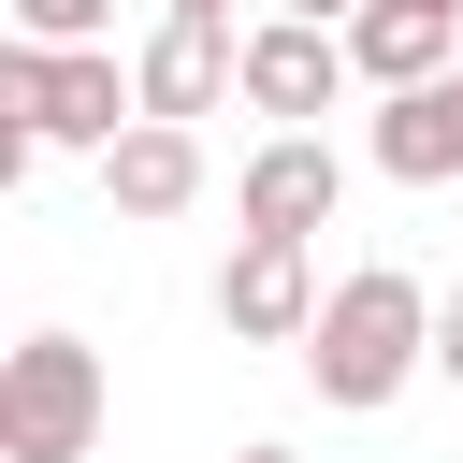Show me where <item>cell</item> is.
<instances>
[{
	"mask_svg": "<svg viewBox=\"0 0 463 463\" xmlns=\"http://www.w3.org/2000/svg\"><path fill=\"white\" fill-rule=\"evenodd\" d=\"M333 203H347V159H333L318 130H275V145L232 174V232H333Z\"/></svg>",
	"mask_w": 463,
	"mask_h": 463,
	"instance_id": "ba28073f",
	"label": "cell"
},
{
	"mask_svg": "<svg viewBox=\"0 0 463 463\" xmlns=\"http://www.w3.org/2000/svg\"><path fill=\"white\" fill-rule=\"evenodd\" d=\"M434 376L463 391V289H434Z\"/></svg>",
	"mask_w": 463,
	"mask_h": 463,
	"instance_id": "7c38bea8",
	"label": "cell"
},
{
	"mask_svg": "<svg viewBox=\"0 0 463 463\" xmlns=\"http://www.w3.org/2000/svg\"><path fill=\"white\" fill-rule=\"evenodd\" d=\"M101 449V362L87 333H29L0 362V463H87Z\"/></svg>",
	"mask_w": 463,
	"mask_h": 463,
	"instance_id": "3957f363",
	"label": "cell"
},
{
	"mask_svg": "<svg viewBox=\"0 0 463 463\" xmlns=\"http://www.w3.org/2000/svg\"><path fill=\"white\" fill-rule=\"evenodd\" d=\"M217 333H232V347H304V333H318V232H232V260H217Z\"/></svg>",
	"mask_w": 463,
	"mask_h": 463,
	"instance_id": "277c9868",
	"label": "cell"
},
{
	"mask_svg": "<svg viewBox=\"0 0 463 463\" xmlns=\"http://www.w3.org/2000/svg\"><path fill=\"white\" fill-rule=\"evenodd\" d=\"M232 463H304V449H275V434H260V449H232Z\"/></svg>",
	"mask_w": 463,
	"mask_h": 463,
	"instance_id": "5bb4252c",
	"label": "cell"
},
{
	"mask_svg": "<svg viewBox=\"0 0 463 463\" xmlns=\"http://www.w3.org/2000/svg\"><path fill=\"white\" fill-rule=\"evenodd\" d=\"M145 116V87H116V43H0V174H29L43 145H116Z\"/></svg>",
	"mask_w": 463,
	"mask_h": 463,
	"instance_id": "7a4b0ae2",
	"label": "cell"
},
{
	"mask_svg": "<svg viewBox=\"0 0 463 463\" xmlns=\"http://www.w3.org/2000/svg\"><path fill=\"white\" fill-rule=\"evenodd\" d=\"M159 14H232V0H159Z\"/></svg>",
	"mask_w": 463,
	"mask_h": 463,
	"instance_id": "9a60e30c",
	"label": "cell"
},
{
	"mask_svg": "<svg viewBox=\"0 0 463 463\" xmlns=\"http://www.w3.org/2000/svg\"><path fill=\"white\" fill-rule=\"evenodd\" d=\"M362 159H376L391 188H449V174H463V58H449V72H420V87H376Z\"/></svg>",
	"mask_w": 463,
	"mask_h": 463,
	"instance_id": "8992f818",
	"label": "cell"
},
{
	"mask_svg": "<svg viewBox=\"0 0 463 463\" xmlns=\"http://www.w3.org/2000/svg\"><path fill=\"white\" fill-rule=\"evenodd\" d=\"M232 101H246V116H275V130L333 116V101H347V29H333V14H289V0H275V14L246 29V72H232Z\"/></svg>",
	"mask_w": 463,
	"mask_h": 463,
	"instance_id": "5b68a950",
	"label": "cell"
},
{
	"mask_svg": "<svg viewBox=\"0 0 463 463\" xmlns=\"http://www.w3.org/2000/svg\"><path fill=\"white\" fill-rule=\"evenodd\" d=\"M101 203H116V217H188V203H203V130H188V116H130V130L101 145Z\"/></svg>",
	"mask_w": 463,
	"mask_h": 463,
	"instance_id": "9c48e42d",
	"label": "cell"
},
{
	"mask_svg": "<svg viewBox=\"0 0 463 463\" xmlns=\"http://www.w3.org/2000/svg\"><path fill=\"white\" fill-rule=\"evenodd\" d=\"M289 14H333V29H347V14H362V0H289Z\"/></svg>",
	"mask_w": 463,
	"mask_h": 463,
	"instance_id": "4fadbf2b",
	"label": "cell"
},
{
	"mask_svg": "<svg viewBox=\"0 0 463 463\" xmlns=\"http://www.w3.org/2000/svg\"><path fill=\"white\" fill-rule=\"evenodd\" d=\"M463 58V14L449 0H362L347 14V72L362 87H420V72H449Z\"/></svg>",
	"mask_w": 463,
	"mask_h": 463,
	"instance_id": "30bf717a",
	"label": "cell"
},
{
	"mask_svg": "<svg viewBox=\"0 0 463 463\" xmlns=\"http://www.w3.org/2000/svg\"><path fill=\"white\" fill-rule=\"evenodd\" d=\"M232 72H246V29H232V14H159V29H145V58H130L145 116H217V101H232Z\"/></svg>",
	"mask_w": 463,
	"mask_h": 463,
	"instance_id": "52a82bcc",
	"label": "cell"
},
{
	"mask_svg": "<svg viewBox=\"0 0 463 463\" xmlns=\"http://www.w3.org/2000/svg\"><path fill=\"white\" fill-rule=\"evenodd\" d=\"M405 376H434V289H420L405 260H347V275L318 289L304 391L347 405V420H376V405H405Z\"/></svg>",
	"mask_w": 463,
	"mask_h": 463,
	"instance_id": "6da1fadb",
	"label": "cell"
},
{
	"mask_svg": "<svg viewBox=\"0 0 463 463\" xmlns=\"http://www.w3.org/2000/svg\"><path fill=\"white\" fill-rule=\"evenodd\" d=\"M14 29H29V43H101L116 0H14Z\"/></svg>",
	"mask_w": 463,
	"mask_h": 463,
	"instance_id": "8fae6325",
	"label": "cell"
}]
</instances>
